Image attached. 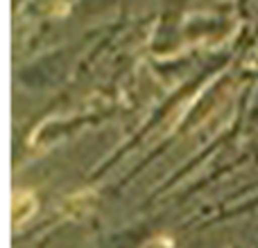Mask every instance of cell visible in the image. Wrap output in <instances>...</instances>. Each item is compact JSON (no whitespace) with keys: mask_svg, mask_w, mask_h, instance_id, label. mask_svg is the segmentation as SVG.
<instances>
[{"mask_svg":"<svg viewBox=\"0 0 258 248\" xmlns=\"http://www.w3.org/2000/svg\"><path fill=\"white\" fill-rule=\"evenodd\" d=\"M34 210H36V199L32 196V192L18 190L16 196H14V223L23 226L34 214Z\"/></svg>","mask_w":258,"mask_h":248,"instance_id":"1","label":"cell"}]
</instances>
